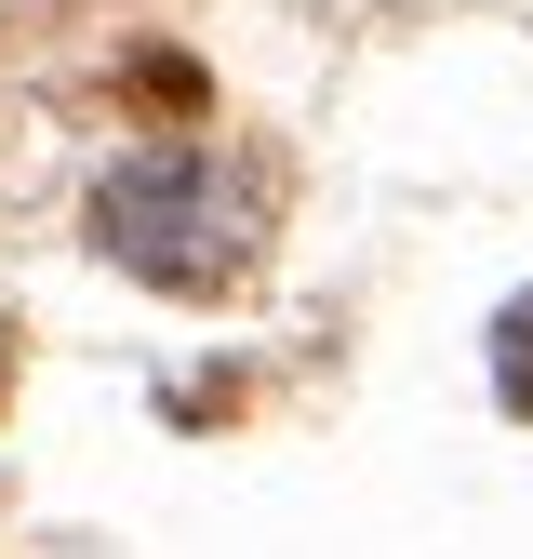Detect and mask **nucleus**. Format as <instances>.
Here are the masks:
<instances>
[{
  "mask_svg": "<svg viewBox=\"0 0 533 559\" xmlns=\"http://www.w3.org/2000/svg\"><path fill=\"white\" fill-rule=\"evenodd\" d=\"M266 214H281V187L253 147H147L94 187V240L161 294H227L266 253Z\"/></svg>",
  "mask_w": 533,
  "mask_h": 559,
  "instance_id": "obj_1",
  "label": "nucleus"
},
{
  "mask_svg": "<svg viewBox=\"0 0 533 559\" xmlns=\"http://www.w3.org/2000/svg\"><path fill=\"white\" fill-rule=\"evenodd\" d=\"M0 386H14V333H0Z\"/></svg>",
  "mask_w": 533,
  "mask_h": 559,
  "instance_id": "obj_3",
  "label": "nucleus"
},
{
  "mask_svg": "<svg viewBox=\"0 0 533 559\" xmlns=\"http://www.w3.org/2000/svg\"><path fill=\"white\" fill-rule=\"evenodd\" d=\"M494 386H507V413H533V294L494 320Z\"/></svg>",
  "mask_w": 533,
  "mask_h": 559,
  "instance_id": "obj_2",
  "label": "nucleus"
}]
</instances>
